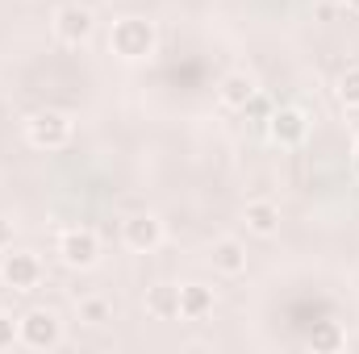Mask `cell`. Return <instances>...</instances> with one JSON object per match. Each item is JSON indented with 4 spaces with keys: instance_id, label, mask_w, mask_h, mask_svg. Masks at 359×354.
<instances>
[{
    "instance_id": "cell-13",
    "label": "cell",
    "mask_w": 359,
    "mask_h": 354,
    "mask_svg": "<svg viewBox=\"0 0 359 354\" xmlns=\"http://www.w3.org/2000/svg\"><path fill=\"white\" fill-rule=\"evenodd\" d=\"M147 313H151L155 321H176L180 317V288L155 283V288L147 292Z\"/></svg>"
},
{
    "instance_id": "cell-15",
    "label": "cell",
    "mask_w": 359,
    "mask_h": 354,
    "mask_svg": "<svg viewBox=\"0 0 359 354\" xmlns=\"http://www.w3.org/2000/svg\"><path fill=\"white\" fill-rule=\"evenodd\" d=\"M309 342H313L318 351H339V346H343V334H339V325H334V321H322V330H313V334H309Z\"/></svg>"
},
{
    "instance_id": "cell-5",
    "label": "cell",
    "mask_w": 359,
    "mask_h": 354,
    "mask_svg": "<svg viewBox=\"0 0 359 354\" xmlns=\"http://www.w3.org/2000/svg\"><path fill=\"white\" fill-rule=\"evenodd\" d=\"M0 279H4L8 292H34V288L42 283V263H38V255H29V250H8V255L0 259Z\"/></svg>"
},
{
    "instance_id": "cell-7",
    "label": "cell",
    "mask_w": 359,
    "mask_h": 354,
    "mask_svg": "<svg viewBox=\"0 0 359 354\" xmlns=\"http://www.w3.org/2000/svg\"><path fill=\"white\" fill-rule=\"evenodd\" d=\"M268 134L280 142V146H301L305 134H309V117L297 108V104H284L268 117Z\"/></svg>"
},
{
    "instance_id": "cell-14",
    "label": "cell",
    "mask_w": 359,
    "mask_h": 354,
    "mask_svg": "<svg viewBox=\"0 0 359 354\" xmlns=\"http://www.w3.org/2000/svg\"><path fill=\"white\" fill-rule=\"evenodd\" d=\"M80 321H88V325L113 321V304H109L104 296H84V300H80Z\"/></svg>"
},
{
    "instance_id": "cell-3",
    "label": "cell",
    "mask_w": 359,
    "mask_h": 354,
    "mask_svg": "<svg viewBox=\"0 0 359 354\" xmlns=\"http://www.w3.org/2000/svg\"><path fill=\"white\" fill-rule=\"evenodd\" d=\"M17 334H21V346L29 351H55L63 342V321L50 309H29L25 317H17Z\"/></svg>"
},
{
    "instance_id": "cell-11",
    "label": "cell",
    "mask_w": 359,
    "mask_h": 354,
    "mask_svg": "<svg viewBox=\"0 0 359 354\" xmlns=\"http://www.w3.org/2000/svg\"><path fill=\"white\" fill-rule=\"evenodd\" d=\"M255 92L259 88H255V80H251L247 71H230V76H222V84H217V96H222L226 108H247Z\"/></svg>"
},
{
    "instance_id": "cell-1",
    "label": "cell",
    "mask_w": 359,
    "mask_h": 354,
    "mask_svg": "<svg viewBox=\"0 0 359 354\" xmlns=\"http://www.w3.org/2000/svg\"><path fill=\"white\" fill-rule=\"evenodd\" d=\"M155 25L147 21V17H121L113 29H109V46H113V55L117 59H126V63H138V59H147V55H155Z\"/></svg>"
},
{
    "instance_id": "cell-19",
    "label": "cell",
    "mask_w": 359,
    "mask_h": 354,
    "mask_svg": "<svg viewBox=\"0 0 359 354\" xmlns=\"http://www.w3.org/2000/svg\"><path fill=\"white\" fill-rule=\"evenodd\" d=\"M351 167H355V176H359V142H355V150H351Z\"/></svg>"
},
{
    "instance_id": "cell-10",
    "label": "cell",
    "mask_w": 359,
    "mask_h": 354,
    "mask_svg": "<svg viewBox=\"0 0 359 354\" xmlns=\"http://www.w3.org/2000/svg\"><path fill=\"white\" fill-rule=\"evenodd\" d=\"M213 288H205V283H184L180 288V317L184 321H201V317H209L213 313Z\"/></svg>"
},
{
    "instance_id": "cell-8",
    "label": "cell",
    "mask_w": 359,
    "mask_h": 354,
    "mask_svg": "<svg viewBox=\"0 0 359 354\" xmlns=\"http://www.w3.org/2000/svg\"><path fill=\"white\" fill-rule=\"evenodd\" d=\"M92 29H96V21H92V13L84 8V4H63V8L55 13V34H59L67 46L88 42Z\"/></svg>"
},
{
    "instance_id": "cell-18",
    "label": "cell",
    "mask_w": 359,
    "mask_h": 354,
    "mask_svg": "<svg viewBox=\"0 0 359 354\" xmlns=\"http://www.w3.org/2000/svg\"><path fill=\"white\" fill-rule=\"evenodd\" d=\"M8 242H13V225H8V221H4V217H0V250H4V246H8Z\"/></svg>"
},
{
    "instance_id": "cell-4",
    "label": "cell",
    "mask_w": 359,
    "mask_h": 354,
    "mask_svg": "<svg viewBox=\"0 0 359 354\" xmlns=\"http://www.w3.org/2000/svg\"><path fill=\"white\" fill-rule=\"evenodd\" d=\"M59 259L67 267H76V271H88V267H96V259H100V238H96L92 229H84V225L63 229V234H59Z\"/></svg>"
},
{
    "instance_id": "cell-9",
    "label": "cell",
    "mask_w": 359,
    "mask_h": 354,
    "mask_svg": "<svg viewBox=\"0 0 359 354\" xmlns=\"http://www.w3.org/2000/svg\"><path fill=\"white\" fill-rule=\"evenodd\" d=\"M209 263H213V271H222V275H243L247 271V246L238 238H222V242L209 246Z\"/></svg>"
},
{
    "instance_id": "cell-16",
    "label": "cell",
    "mask_w": 359,
    "mask_h": 354,
    "mask_svg": "<svg viewBox=\"0 0 359 354\" xmlns=\"http://www.w3.org/2000/svg\"><path fill=\"white\" fill-rule=\"evenodd\" d=\"M339 100H343L347 108H359V67L343 71V80H339Z\"/></svg>"
},
{
    "instance_id": "cell-2",
    "label": "cell",
    "mask_w": 359,
    "mask_h": 354,
    "mask_svg": "<svg viewBox=\"0 0 359 354\" xmlns=\"http://www.w3.org/2000/svg\"><path fill=\"white\" fill-rule=\"evenodd\" d=\"M25 138L38 150H63L72 142V117L59 113V108H42L25 121Z\"/></svg>"
},
{
    "instance_id": "cell-20",
    "label": "cell",
    "mask_w": 359,
    "mask_h": 354,
    "mask_svg": "<svg viewBox=\"0 0 359 354\" xmlns=\"http://www.w3.org/2000/svg\"><path fill=\"white\" fill-rule=\"evenodd\" d=\"M343 4H347V13H355L359 17V0H343Z\"/></svg>"
},
{
    "instance_id": "cell-6",
    "label": "cell",
    "mask_w": 359,
    "mask_h": 354,
    "mask_svg": "<svg viewBox=\"0 0 359 354\" xmlns=\"http://www.w3.org/2000/svg\"><path fill=\"white\" fill-rule=\"evenodd\" d=\"M121 238H126V246H130L134 255H151V250H159V242H163V221H159L155 213H134V217L121 225Z\"/></svg>"
},
{
    "instance_id": "cell-12",
    "label": "cell",
    "mask_w": 359,
    "mask_h": 354,
    "mask_svg": "<svg viewBox=\"0 0 359 354\" xmlns=\"http://www.w3.org/2000/svg\"><path fill=\"white\" fill-rule=\"evenodd\" d=\"M243 221H247V229H251L255 238H271V234L280 229V208H276L271 200H251V204L243 208Z\"/></svg>"
},
{
    "instance_id": "cell-17",
    "label": "cell",
    "mask_w": 359,
    "mask_h": 354,
    "mask_svg": "<svg viewBox=\"0 0 359 354\" xmlns=\"http://www.w3.org/2000/svg\"><path fill=\"white\" fill-rule=\"evenodd\" d=\"M13 342H21V334H17V317L0 309V351H8Z\"/></svg>"
}]
</instances>
